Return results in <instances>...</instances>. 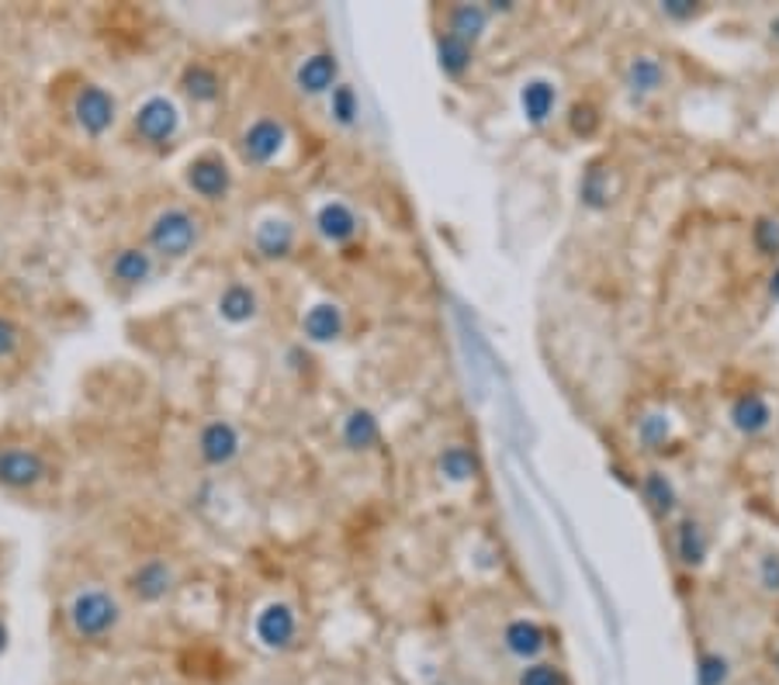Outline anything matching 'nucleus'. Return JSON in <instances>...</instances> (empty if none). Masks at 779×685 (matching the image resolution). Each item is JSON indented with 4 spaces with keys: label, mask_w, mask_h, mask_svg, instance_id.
Listing matches in <instances>:
<instances>
[{
    "label": "nucleus",
    "mask_w": 779,
    "mask_h": 685,
    "mask_svg": "<svg viewBox=\"0 0 779 685\" xmlns=\"http://www.w3.org/2000/svg\"><path fill=\"white\" fill-rule=\"evenodd\" d=\"M346 333V312L336 301H315L302 315V336L312 346H330L340 343Z\"/></svg>",
    "instance_id": "17"
},
{
    "label": "nucleus",
    "mask_w": 779,
    "mask_h": 685,
    "mask_svg": "<svg viewBox=\"0 0 779 685\" xmlns=\"http://www.w3.org/2000/svg\"><path fill=\"white\" fill-rule=\"evenodd\" d=\"M198 242H201V218L195 211L180 208V205L164 208L146 229V246H149V253L159 257V260L191 257Z\"/></svg>",
    "instance_id": "2"
},
{
    "label": "nucleus",
    "mask_w": 779,
    "mask_h": 685,
    "mask_svg": "<svg viewBox=\"0 0 779 685\" xmlns=\"http://www.w3.org/2000/svg\"><path fill=\"white\" fill-rule=\"evenodd\" d=\"M336 84H340V60L330 49L309 52L299 63V70H294V87L305 97H326Z\"/></svg>",
    "instance_id": "11"
},
{
    "label": "nucleus",
    "mask_w": 779,
    "mask_h": 685,
    "mask_svg": "<svg viewBox=\"0 0 779 685\" xmlns=\"http://www.w3.org/2000/svg\"><path fill=\"white\" fill-rule=\"evenodd\" d=\"M486 11L492 18H506V14H517V4H513V0H489Z\"/></svg>",
    "instance_id": "38"
},
{
    "label": "nucleus",
    "mask_w": 779,
    "mask_h": 685,
    "mask_svg": "<svg viewBox=\"0 0 779 685\" xmlns=\"http://www.w3.org/2000/svg\"><path fill=\"white\" fill-rule=\"evenodd\" d=\"M756 582L766 595H779V551H766L756 561Z\"/></svg>",
    "instance_id": "35"
},
{
    "label": "nucleus",
    "mask_w": 779,
    "mask_h": 685,
    "mask_svg": "<svg viewBox=\"0 0 779 685\" xmlns=\"http://www.w3.org/2000/svg\"><path fill=\"white\" fill-rule=\"evenodd\" d=\"M693 672H696V685H731V675H735L731 657L724 651H714V647L696 654Z\"/></svg>",
    "instance_id": "31"
},
{
    "label": "nucleus",
    "mask_w": 779,
    "mask_h": 685,
    "mask_svg": "<svg viewBox=\"0 0 779 685\" xmlns=\"http://www.w3.org/2000/svg\"><path fill=\"white\" fill-rule=\"evenodd\" d=\"M125 585H128V592L136 602H143V606H156V602H164L174 592L177 571L164 558H146L143 564H136L128 571Z\"/></svg>",
    "instance_id": "10"
},
{
    "label": "nucleus",
    "mask_w": 779,
    "mask_h": 685,
    "mask_svg": "<svg viewBox=\"0 0 779 685\" xmlns=\"http://www.w3.org/2000/svg\"><path fill=\"white\" fill-rule=\"evenodd\" d=\"M751 246H756L759 257L779 260V215H759L751 222Z\"/></svg>",
    "instance_id": "33"
},
{
    "label": "nucleus",
    "mask_w": 779,
    "mask_h": 685,
    "mask_svg": "<svg viewBox=\"0 0 779 685\" xmlns=\"http://www.w3.org/2000/svg\"><path fill=\"white\" fill-rule=\"evenodd\" d=\"M340 444L351 454H367L382 444V419L364 405H354L340 423Z\"/></svg>",
    "instance_id": "20"
},
{
    "label": "nucleus",
    "mask_w": 779,
    "mask_h": 685,
    "mask_svg": "<svg viewBox=\"0 0 779 685\" xmlns=\"http://www.w3.org/2000/svg\"><path fill=\"white\" fill-rule=\"evenodd\" d=\"M471 63H475V45L450 32L437 35V66L447 80H461L471 70Z\"/></svg>",
    "instance_id": "28"
},
{
    "label": "nucleus",
    "mask_w": 779,
    "mask_h": 685,
    "mask_svg": "<svg viewBox=\"0 0 779 685\" xmlns=\"http://www.w3.org/2000/svg\"><path fill=\"white\" fill-rule=\"evenodd\" d=\"M517 685H569V675L554 662H527L517 672Z\"/></svg>",
    "instance_id": "34"
},
{
    "label": "nucleus",
    "mask_w": 779,
    "mask_h": 685,
    "mask_svg": "<svg viewBox=\"0 0 779 685\" xmlns=\"http://www.w3.org/2000/svg\"><path fill=\"white\" fill-rule=\"evenodd\" d=\"M565 125H569V132L575 135V139L585 143L603 128V115H600V107L593 101H575L569 107V115H565Z\"/></svg>",
    "instance_id": "32"
},
{
    "label": "nucleus",
    "mask_w": 779,
    "mask_h": 685,
    "mask_svg": "<svg viewBox=\"0 0 779 685\" xmlns=\"http://www.w3.org/2000/svg\"><path fill=\"white\" fill-rule=\"evenodd\" d=\"M180 94L191 104H201V107L219 104V97H222V73L215 70V66H208V63H201V60L187 63L180 70Z\"/></svg>",
    "instance_id": "24"
},
{
    "label": "nucleus",
    "mask_w": 779,
    "mask_h": 685,
    "mask_svg": "<svg viewBox=\"0 0 779 685\" xmlns=\"http://www.w3.org/2000/svg\"><path fill=\"white\" fill-rule=\"evenodd\" d=\"M253 641L271 654L291 651L294 644H299V610L284 599L263 602L253 616Z\"/></svg>",
    "instance_id": "4"
},
{
    "label": "nucleus",
    "mask_w": 779,
    "mask_h": 685,
    "mask_svg": "<svg viewBox=\"0 0 779 685\" xmlns=\"http://www.w3.org/2000/svg\"><path fill=\"white\" fill-rule=\"evenodd\" d=\"M284 146H288V125L274 115H260L239 135V159L247 167H271L284 153Z\"/></svg>",
    "instance_id": "5"
},
{
    "label": "nucleus",
    "mask_w": 779,
    "mask_h": 685,
    "mask_svg": "<svg viewBox=\"0 0 779 685\" xmlns=\"http://www.w3.org/2000/svg\"><path fill=\"white\" fill-rule=\"evenodd\" d=\"M673 547H676V561L686 571H700L710 561V533L704 527L700 516H679V523L673 530Z\"/></svg>",
    "instance_id": "13"
},
{
    "label": "nucleus",
    "mask_w": 779,
    "mask_h": 685,
    "mask_svg": "<svg viewBox=\"0 0 779 685\" xmlns=\"http://www.w3.org/2000/svg\"><path fill=\"white\" fill-rule=\"evenodd\" d=\"M107 273H112V281L122 284V288H143V284L153 281L156 260H153L149 250H143V246H125V250H118L112 257Z\"/></svg>",
    "instance_id": "23"
},
{
    "label": "nucleus",
    "mask_w": 779,
    "mask_h": 685,
    "mask_svg": "<svg viewBox=\"0 0 779 685\" xmlns=\"http://www.w3.org/2000/svg\"><path fill=\"white\" fill-rule=\"evenodd\" d=\"M437 475L447 485H471L481 475V457L468 444H447L437 454Z\"/></svg>",
    "instance_id": "25"
},
{
    "label": "nucleus",
    "mask_w": 779,
    "mask_h": 685,
    "mask_svg": "<svg viewBox=\"0 0 779 685\" xmlns=\"http://www.w3.org/2000/svg\"><path fill=\"white\" fill-rule=\"evenodd\" d=\"M294 246H299V232H294L291 218H281V215H267L257 222L253 229V250L260 253V260L267 263H281L294 253Z\"/></svg>",
    "instance_id": "12"
},
{
    "label": "nucleus",
    "mask_w": 779,
    "mask_h": 685,
    "mask_svg": "<svg viewBox=\"0 0 779 685\" xmlns=\"http://www.w3.org/2000/svg\"><path fill=\"white\" fill-rule=\"evenodd\" d=\"M326 101H330V122L336 128H343V132L357 128V122H361V97H357L354 84L340 80V84L326 94Z\"/></svg>",
    "instance_id": "30"
},
{
    "label": "nucleus",
    "mask_w": 779,
    "mask_h": 685,
    "mask_svg": "<svg viewBox=\"0 0 779 685\" xmlns=\"http://www.w3.org/2000/svg\"><path fill=\"white\" fill-rule=\"evenodd\" d=\"M579 201L589 211H606L616 201V184H613V167L603 159H593L579 177Z\"/></svg>",
    "instance_id": "22"
},
{
    "label": "nucleus",
    "mask_w": 779,
    "mask_h": 685,
    "mask_svg": "<svg viewBox=\"0 0 779 685\" xmlns=\"http://www.w3.org/2000/svg\"><path fill=\"white\" fill-rule=\"evenodd\" d=\"M634 433H637V444L644 447V450H652V454H658V450H665L668 444H673V416L668 413H658V408H652V413H644L637 423H634Z\"/></svg>",
    "instance_id": "29"
},
{
    "label": "nucleus",
    "mask_w": 779,
    "mask_h": 685,
    "mask_svg": "<svg viewBox=\"0 0 779 685\" xmlns=\"http://www.w3.org/2000/svg\"><path fill=\"white\" fill-rule=\"evenodd\" d=\"M766 294L772 301H779V260H776V267L769 270V278H766Z\"/></svg>",
    "instance_id": "39"
},
{
    "label": "nucleus",
    "mask_w": 779,
    "mask_h": 685,
    "mask_svg": "<svg viewBox=\"0 0 779 685\" xmlns=\"http://www.w3.org/2000/svg\"><path fill=\"white\" fill-rule=\"evenodd\" d=\"M195 447H198V457H201L205 468L226 471L239 460V454H243V436H239V429L229 419H208L198 429Z\"/></svg>",
    "instance_id": "9"
},
{
    "label": "nucleus",
    "mask_w": 779,
    "mask_h": 685,
    "mask_svg": "<svg viewBox=\"0 0 779 685\" xmlns=\"http://www.w3.org/2000/svg\"><path fill=\"white\" fill-rule=\"evenodd\" d=\"M66 623L76 641H107L122 626V602L101 585H87L73 592V599L66 602Z\"/></svg>",
    "instance_id": "1"
},
{
    "label": "nucleus",
    "mask_w": 779,
    "mask_h": 685,
    "mask_svg": "<svg viewBox=\"0 0 779 685\" xmlns=\"http://www.w3.org/2000/svg\"><path fill=\"white\" fill-rule=\"evenodd\" d=\"M548 630L530 620V616H517L502 626V647L509 657H517V662H541V654L548 651Z\"/></svg>",
    "instance_id": "14"
},
{
    "label": "nucleus",
    "mask_w": 779,
    "mask_h": 685,
    "mask_svg": "<svg viewBox=\"0 0 779 685\" xmlns=\"http://www.w3.org/2000/svg\"><path fill=\"white\" fill-rule=\"evenodd\" d=\"M312 226L319 232L322 242H330V246H346V242H354L357 232H361V218L357 211L346 205V201H326V205H319L315 215H312Z\"/></svg>",
    "instance_id": "15"
},
{
    "label": "nucleus",
    "mask_w": 779,
    "mask_h": 685,
    "mask_svg": "<svg viewBox=\"0 0 779 685\" xmlns=\"http://www.w3.org/2000/svg\"><path fill=\"white\" fill-rule=\"evenodd\" d=\"M52 478L45 454L35 447H4L0 450V488L8 491H32Z\"/></svg>",
    "instance_id": "7"
},
{
    "label": "nucleus",
    "mask_w": 779,
    "mask_h": 685,
    "mask_svg": "<svg viewBox=\"0 0 779 685\" xmlns=\"http://www.w3.org/2000/svg\"><path fill=\"white\" fill-rule=\"evenodd\" d=\"M772 668H776V675H779V647L772 651Z\"/></svg>",
    "instance_id": "42"
},
{
    "label": "nucleus",
    "mask_w": 779,
    "mask_h": 685,
    "mask_svg": "<svg viewBox=\"0 0 779 685\" xmlns=\"http://www.w3.org/2000/svg\"><path fill=\"white\" fill-rule=\"evenodd\" d=\"M21 340H24L21 325L11 322L8 315H0V361H11L14 353L21 350Z\"/></svg>",
    "instance_id": "37"
},
{
    "label": "nucleus",
    "mask_w": 779,
    "mask_h": 685,
    "mask_svg": "<svg viewBox=\"0 0 779 685\" xmlns=\"http://www.w3.org/2000/svg\"><path fill=\"white\" fill-rule=\"evenodd\" d=\"M662 18L673 21V24H689L704 14V4H696V0H662L658 4Z\"/></svg>",
    "instance_id": "36"
},
{
    "label": "nucleus",
    "mask_w": 779,
    "mask_h": 685,
    "mask_svg": "<svg viewBox=\"0 0 779 685\" xmlns=\"http://www.w3.org/2000/svg\"><path fill=\"white\" fill-rule=\"evenodd\" d=\"M769 39L779 45V14H772V18H769Z\"/></svg>",
    "instance_id": "41"
},
{
    "label": "nucleus",
    "mask_w": 779,
    "mask_h": 685,
    "mask_svg": "<svg viewBox=\"0 0 779 685\" xmlns=\"http://www.w3.org/2000/svg\"><path fill=\"white\" fill-rule=\"evenodd\" d=\"M641 499L648 502V509L658 519H673L679 512V488H676L673 478H668L665 471H658V468L641 475Z\"/></svg>",
    "instance_id": "26"
},
{
    "label": "nucleus",
    "mask_w": 779,
    "mask_h": 685,
    "mask_svg": "<svg viewBox=\"0 0 779 685\" xmlns=\"http://www.w3.org/2000/svg\"><path fill=\"white\" fill-rule=\"evenodd\" d=\"M558 84L551 76H530L520 84V112L530 128H544L558 112Z\"/></svg>",
    "instance_id": "18"
},
{
    "label": "nucleus",
    "mask_w": 779,
    "mask_h": 685,
    "mask_svg": "<svg viewBox=\"0 0 779 685\" xmlns=\"http://www.w3.org/2000/svg\"><path fill=\"white\" fill-rule=\"evenodd\" d=\"M73 122L87 139H101L104 132H112L118 122V101L112 91L101 84H84L73 97Z\"/></svg>",
    "instance_id": "6"
},
{
    "label": "nucleus",
    "mask_w": 779,
    "mask_h": 685,
    "mask_svg": "<svg viewBox=\"0 0 779 685\" xmlns=\"http://www.w3.org/2000/svg\"><path fill=\"white\" fill-rule=\"evenodd\" d=\"M215 312L226 325H250L260 315V294L247 284V281H229L219 291V301H215Z\"/></svg>",
    "instance_id": "21"
},
{
    "label": "nucleus",
    "mask_w": 779,
    "mask_h": 685,
    "mask_svg": "<svg viewBox=\"0 0 779 685\" xmlns=\"http://www.w3.org/2000/svg\"><path fill=\"white\" fill-rule=\"evenodd\" d=\"M728 423L735 433L745 436V440H756V436L769 433V426H772V402L762 392H741L728 405Z\"/></svg>",
    "instance_id": "16"
},
{
    "label": "nucleus",
    "mask_w": 779,
    "mask_h": 685,
    "mask_svg": "<svg viewBox=\"0 0 779 685\" xmlns=\"http://www.w3.org/2000/svg\"><path fill=\"white\" fill-rule=\"evenodd\" d=\"M180 125H184V115L167 94H149L136 112H132V128H136L143 143L156 149H167L180 135Z\"/></svg>",
    "instance_id": "3"
},
{
    "label": "nucleus",
    "mask_w": 779,
    "mask_h": 685,
    "mask_svg": "<svg viewBox=\"0 0 779 685\" xmlns=\"http://www.w3.org/2000/svg\"><path fill=\"white\" fill-rule=\"evenodd\" d=\"M184 184L201 201H226L232 195V170L219 153H201L184 167Z\"/></svg>",
    "instance_id": "8"
},
{
    "label": "nucleus",
    "mask_w": 779,
    "mask_h": 685,
    "mask_svg": "<svg viewBox=\"0 0 779 685\" xmlns=\"http://www.w3.org/2000/svg\"><path fill=\"white\" fill-rule=\"evenodd\" d=\"M489 24H492V14L486 11V4H454L447 11V32L465 39L468 45H478L486 39Z\"/></svg>",
    "instance_id": "27"
},
{
    "label": "nucleus",
    "mask_w": 779,
    "mask_h": 685,
    "mask_svg": "<svg viewBox=\"0 0 779 685\" xmlns=\"http://www.w3.org/2000/svg\"><path fill=\"white\" fill-rule=\"evenodd\" d=\"M8 644H11V630H8V623H4V620H0V657H4Z\"/></svg>",
    "instance_id": "40"
},
{
    "label": "nucleus",
    "mask_w": 779,
    "mask_h": 685,
    "mask_svg": "<svg viewBox=\"0 0 779 685\" xmlns=\"http://www.w3.org/2000/svg\"><path fill=\"white\" fill-rule=\"evenodd\" d=\"M668 84V70L658 56L652 52H641V56H631L624 66V87L634 101H648L655 94H662Z\"/></svg>",
    "instance_id": "19"
}]
</instances>
